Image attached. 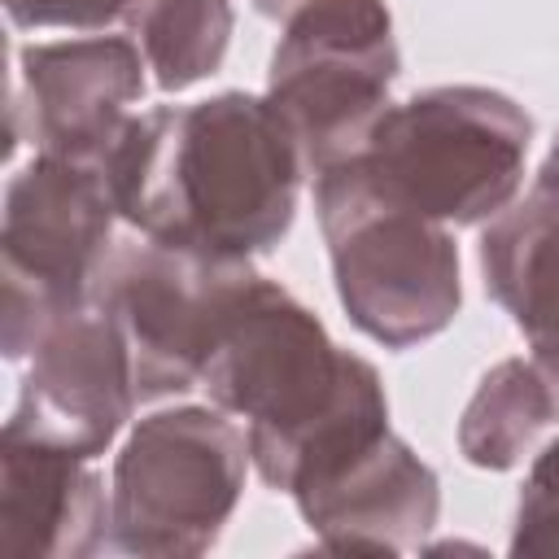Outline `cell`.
<instances>
[{"label":"cell","instance_id":"cell-17","mask_svg":"<svg viewBox=\"0 0 559 559\" xmlns=\"http://www.w3.org/2000/svg\"><path fill=\"white\" fill-rule=\"evenodd\" d=\"M127 0H4V13L17 31H79L96 35L109 22H122Z\"/></svg>","mask_w":559,"mask_h":559},{"label":"cell","instance_id":"cell-19","mask_svg":"<svg viewBox=\"0 0 559 559\" xmlns=\"http://www.w3.org/2000/svg\"><path fill=\"white\" fill-rule=\"evenodd\" d=\"M537 179H542V183H559V135H555V144H550V153H546Z\"/></svg>","mask_w":559,"mask_h":559},{"label":"cell","instance_id":"cell-18","mask_svg":"<svg viewBox=\"0 0 559 559\" xmlns=\"http://www.w3.org/2000/svg\"><path fill=\"white\" fill-rule=\"evenodd\" d=\"M528 345H533V362L542 367V376H546V384H550V393L559 402V328L528 336Z\"/></svg>","mask_w":559,"mask_h":559},{"label":"cell","instance_id":"cell-1","mask_svg":"<svg viewBox=\"0 0 559 559\" xmlns=\"http://www.w3.org/2000/svg\"><path fill=\"white\" fill-rule=\"evenodd\" d=\"M100 175L140 236L214 253H271L297 214L306 162L266 96L218 92L131 114Z\"/></svg>","mask_w":559,"mask_h":559},{"label":"cell","instance_id":"cell-9","mask_svg":"<svg viewBox=\"0 0 559 559\" xmlns=\"http://www.w3.org/2000/svg\"><path fill=\"white\" fill-rule=\"evenodd\" d=\"M17 406L4 432L31 437L79 459H100L127 428L140 393L118 319L92 293L61 310L31 349Z\"/></svg>","mask_w":559,"mask_h":559},{"label":"cell","instance_id":"cell-12","mask_svg":"<svg viewBox=\"0 0 559 559\" xmlns=\"http://www.w3.org/2000/svg\"><path fill=\"white\" fill-rule=\"evenodd\" d=\"M0 546L9 559H87L109 546V493L92 459L0 437Z\"/></svg>","mask_w":559,"mask_h":559},{"label":"cell","instance_id":"cell-7","mask_svg":"<svg viewBox=\"0 0 559 559\" xmlns=\"http://www.w3.org/2000/svg\"><path fill=\"white\" fill-rule=\"evenodd\" d=\"M114 197L100 166L35 153L4 188L0 280L4 358H31L39 332L83 297L114 249Z\"/></svg>","mask_w":559,"mask_h":559},{"label":"cell","instance_id":"cell-5","mask_svg":"<svg viewBox=\"0 0 559 559\" xmlns=\"http://www.w3.org/2000/svg\"><path fill=\"white\" fill-rule=\"evenodd\" d=\"M249 459V432L223 406H166L144 415L109 476V546L144 559L205 555L231 520Z\"/></svg>","mask_w":559,"mask_h":559},{"label":"cell","instance_id":"cell-15","mask_svg":"<svg viewBox=\"0 0 559 559\" xmlns=\"http://www.w3.org/2000/svg\"><path fill=\"white\" fill-rule=\"evenodd\" d=\"M122 26L144 52L157 92H183L210 79L231 48V0H127Z\"/></svg>","mask_w":559,"mask_h":559},{"label":"cell","instance_id":"cell-16","mask_svg":"<svg viewBox=\"0 0 559 559\" xmlns=\"http://www.w3.org/2000/svg\"><path fill=\"white\" fill-rule=\"evenodd\" d=\"M511 555H559V437L533 454L515 502Z\"/></svg>","mask_w":559,"mask_h":559},{"label":"cell","instance_id":"cell-10","mask_svg":"<svg viewBox=\"0 0 559 559\" xmlns=\"http://www.w3.org/2000/svg\"><path fill=\"white\" fill-rule=\"evenodd\" d=\"M144 52L131 35H79L17 52L13 135L35 153L100 166L144 96Z\"/></svg>","mask_w":559,"mask_h":559},{"label":"cell","instance_id":"cell-14","mask_svg":"<svg viewBox=\"0 0 559 559\" xmlns=\"http://www.w3.org/2000/svg\"><path fill=\"white\" fill-rule=\"evenodd\" d=\"M559 419V402L533 358H502L493 362L459 419V454L485 472L520 467L542 432Z\"/></svg>","mask_w":559,"mask_h":559},{"label":"cell","instance_id":"cell-4","mask_svg":"<svg viewBox=\"0 0 559 559\" xmlns=\"http://www.w3.org/2000/svg\"><path fill=\"white\" fill-rule=\"evenodd\" d=\"M310 179L332 284L349 323L384 349H411L445 332L463 301L450 227L371 192L349 157Z\"/></svg>","mask_w":559,"mask_h":559},{"label":"cell","instance_id":"cell-20","mask_svg":"<svg viewBox=\"0 0 559 559\" xmlns=\"http://www.w3.org/2000/svg\"><path fill=\"white\" fill-rule=\"evenodd\" d=\"M293 4H297V0H253V9H258L262 17H271V22H280V17H284Z\"/></svg>","mask_w":559,"mask_h":559},{"label":"cell","instance_id":"cell-6","mask_svg":"<svg viewBox=\"0 0 559 559\" xmlns=\"http://www.w3.org/2000/svg\"><path fill=\"white\" fill-rule=\"evenodd\" d=\"M397 39L384 0H297L280 17L266 100L297 140L306 175L354 157L393 105Z\"/></svg>","mask_w":559,"mask_h":559},{"label":"cell","instance_id":"cell-3","mask_svg":"<svg viewBox=\"0 0 559 559\" xmlns=\"http://www.w3.org/2000/svg\"><path fill=\"white\" fill-rule=\"evenodd\" d=\"M528 144L533 118L515 96L445 83L389 105L349 162L384 201L445 227H472L520 197Z\"/></svg>","mask_w":559,"mask_h":559},{"label":"cell","instance_id":"cell-11","mask_svg":"<svg viewBox=\"0 0 559 559\" xmlns=\"http://www.w3.org/2000/svg\"><path fill=\"white\" fill-rule=\"evenodd\" d=\"M314 542L336 555L415 550L441 511L437 472L393 432L371 450L293 493Z\"/></svg>","mask_w":559,"mask_h":559},{"label":"cell","instance_id":"cell-8","mask_svg":"<svg viewBox=\"0 0 559 559\" xmlns=\"http://www.w3.org/2000/svg\"><path fill=\"white\" fill-rule=\"evenodd\" d=\"M249 275V258H214L148 236L109 249L92 293L127 336L140 402L201 389L214 336Z\"/></svg>","mask_w":559,"mask_h":559},{"label":"cell","instance_id":"cell-2","mask_svg":"<svg viewBox=\"0 0 559 559\" xmlns=\"http://www.w3.org/2000/svg\"><path fill=\"white\" fill-rule=\"evenodd\" d=\"M201 389L214 406L245 419L253 472L288 498L389 432L380 371L341 349L319 314L262 271L236 293Z\"/></svg>","mask_w":559,"mask_h":559},{"label":"cell","instance_id":"cell-13","mask_svg":"<svg viewBox=\"0 0 559 559\" xmlns=\"http://www.w3.org/2000/svg\"><path fill=\"white\" fill-rule=\"evenodd\" d=\"M485 293L524 336L559 328V183L533 179L524 201L489 218L480 236Z\"/></svg>","mask_w":559,"mask_h":559}]
</instances>
